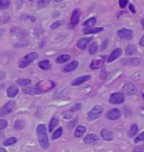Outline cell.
<instances>
[{
  "instance_id": "cell-48",
  "label": "cell",
  "mask_w": 144,
  "mask_h": 152,
  "mask_svg": "<svg viewBox=\"0 0 144 152\" xmlns=\"http://www.w3.org/2000/svg\"><path fill=\"white\" fill-rule=\"evenodd\" d=\"M141 23H142V27L144 28V18H143V19H142V22H141Z\"/></svg>"
},
{
  "instance_id": "cell-19",
  "label": "cell",
  "mask_w": 144,
  "mask_h": 152,
  "mask_svg": "<svg viewBox=\"0 0 144 152\" xmlns=\"http://www.w3.org/2000/svg\"><path fill=\"white\" fill-rule=\"evenodd\" d=\"M122 64L135 66V65L140 64V59H124V60H122Z\"/></svg>"
},
{
  "instance_id": "cell-39",
  "label": "cell",
  "mask_w": 144,
  "mask_h": 152,
  "mask_svg": "<svg viewBox=\"0 0 144 152\" xmlns=\"http://www.w3.org/2000/svg\"><path fill=\"white\" fill-rule=\"evenodd\" d=\"M127 4H128V0H119V7L121 8H125Z\"/></svg>"
},
{
  "instance_id": "cell-25",
  "label": "cell",
  "mask_w": 144,
  "mask_h": 152,
  "mask_svg": "<svg viewBox=\"0 0 144 152\" xmlns=\"http://www.w3.org/2000/svg\"><path fill=\"white\" fill-rule=\"evenodd\" d=\"M38 66L42 69V70H48L51 68V63L48 60H42L38 63Z\"/></svg>"
},
{
  "instance_id": "cell-44",
  "label": "cell",
  "mask_w": 144,
  "mask_h": 152,
  "mask_svg": "<svg viewBox=\"0 0 144 152\" xmlns=\"http://www.w3.org/2000/svg\"><path fill=\"white\" fill-rule=\"evenodd\" d=\"M100 77H102V79H106V77H107L106 71H105V70H102V75H100Z\"/></svg>"
},
{
  "instance_id": "cell-34",
  "label": "cell",
  "mask_w": 144,
  "mask_h": 152,
  "mask_svg": "<svg viewBox=\"0 0 144 152\" xmlns=\"http://www.w3.org/2000/svg\"><path fill=\"white\" fill-rule=\"evenodd\" d=\"M50 1H51V0H38V2H37L38 8H45V7L50 4Z\"/></svg>"
},
{
  "instance_id": "cell-24",
  "label": "cell",
  "mask_w": 144,
  "mask_h": 152,
  "mask_svg": "<svg viewBox=\"0 0 144 152\" xmlns=\"http://www.w3.org/2000/svg\"><path fill=\"white\" fill-rule=\"evenodd\" d=\"M96 22H97L96 17H90L89 19H87V20L83 23V26H85L86 28L94 27V26H95V24H96Z\"/></svg>"
},
{
  "instance_id": "cell-51",
  "label": "cell",
  "mask_w": 144,
  "mask_h": 152,
  "mask_svg": "<svg viewBox=\"0 0 144 152\" xmlns=\"http://www.w3.org/2000/svg\"><path fill=\"white\" fill-rule=\"evenodd\" d=\"M143 98H144V94H143Z\"/></svg>"
},
{
  "instance_id": "cell-42",
  "label": "cell",
  "mask_w": 144,
  "mask_h": 152,
  "mask_svg": "<svg viewBox=\"0 0 144 152\" xmlns=\"http://www.w3.org/2000/svg\"><path fill=\"white\" fill-rule=\"evenodd\" d=\"M133 152H144V147L143 145H141V147L135 148V149L133 150Z\"/></svg>"
},
{
  "instance_id": "cell-15",
  "label": "cell",
  "mask_w": 144,
  "mask_h": 152,
  "mask_svg": "<svg viewBox=\"0 0 144 152\" xmlns=\"http://www.w3.org/2000/svg\"><path fill=\"white\" fill-rule=\"evenodd\" d=\"M104 60H105V58H104V56H99V58L95 59V60L90 63V69H92V70L99 69V68L102 66V64H104Z\"/></svg>"
},
{
  "instance_id": "cell-28",
  "label": "cell",
  "mask_w": 144,
  "mask_h": 152,
  "mask_svg": "<svg viewBox=\"0 0 144 152\" xmlns=\"http://www.w3.org/2000/svg\"><path fill=\"white\" fill-rule=\"evenodd\" d=\"M137 53V50L134 46L133 44H129L127 48H126V54L127 55H134Z\"/></svg>"
},
{
  "instance_id": "cell-32",
  "label": "cell",
  "mask_w": 144,
  "mask_h": 152,
  "mask_svg": "<svg viewBox=\"0 0 144 152\" xmlns=\"http://www.w3.org/2000/svg\"><path fill=\"white\" fill-rule=\"evenodd\" d=\"M73 110L72 109H69V110H64L63 113H62V116H63L65 120H69V118H72V116H73Z\"/></svg>"
},
{
  "instance_id": "cell-31",
  "label": "cell",
  "mask_w": 144,
  "mask_h": 152,
  "mask_svg": "<svg viewBox=\"0 0 144 152\" xmlns=\"http://www.w3.org/2000/svg\"><path fill=\"white\" fill-rule=\"evenodd\" d=\"M15 143H17V137H9V139H7V140L4 141V145L8 147V145H12Z\"/></svg>"
},
{
  "instance_id": "cell-4",
  "label": "cell",
  "mask_w": 144,
  "mask_h": 152,
  "mask_svg": "<svg viewBox=\"0 0 144 152\" xmlns=\"http://www.w3.org/2000/svg\"><path fill=\"white\" fill-rule=\"evenodd\" d=\"M102 112H104V107H102V106H100V105L94 106V107L88 112V114H87V120L88 121L97 120V118L102 114Z\"/></svg>"
},
{
  "instance_id": "cell-17",
  "label": "cell",
  "mask_w": 144,
  "mask_h": 152,
  "mask_svg": "<svg viewBox=\"0 0 144 152\" xmlns=\"http://www.w3.org/2000/svg\"><path fill=\"white\" fill-rule=\"evenodd\" d=\"M18 91H19L18 86H17V85H11V86H9L8 89H7V96L9 98H14L17 94H18Z\"/></svg>"
},
{
  "instance_id": "cell-8",
  "label": "cell",
  "mask_w": 144,
  "mask_h": 152,
  "mask_svg": "<svg viewBox=\"0 0 144 152\" xmlns=\"http://www.w3.org/2000/svg\"><path fill=\"white\" fill-rule=\"evenodd\" d=\"M122 116V112L118 108H113L110 109L109 112H107L106 114V118L108 121H116L118 118H121Z\"/></svg>"
},
{
  "instance_id": "cell-50",
  "label": "cell",
  "mask_w": 144,
  "mask_h": 152,
  "mask_svg": "<svg viewBox=\"0 0 144 152\" xmlns=\"http://www.w3.org/2000/svg\"><path fill=\"white\" fill-rule=\"evenodd\" d=\"M28 1H33V0H28Z\"/></svg>"
},
{
  "instance_id": "cell-20",
  "label": "cell",
  "mask_w": 144,
  "mask_h": 152,
  "mask_svg": "<svg viewBox=\"0 0 144 152\" xmlns=\"http://www.w3.org/2000/svg\"><path fill=\"white\" fill-rule=\"evenodd\" d=\"M86 131H87V129H86V126H83V125L77 126V129L75 131V137H81L86 133Z\"/></svg>"
},
{
  "instance_id": "cell-41",
  "label": "cell",
  "mask_w": 144,
  "mask_h": 152,
  "mask_svg": "<svg viewBox=\"0 0 144 152\" xmlns=\"http://www.w3.org/2000/svg\"><path fill=\"white\" fill-rule=\"evenodd\" d=\"M80 108H81V104H80V103H77V104H75V106H73V107L71 108V109H72L73 112H75V110H79V109H80Z\"/></svg>"
},
{
  "instance_id": "cell-30",
  "label": "cell",
  "mask_w": 144,
  "mask_h": 152,
  "mask_svg": "<svg viewBox=\"0 0 144 152\" xmlns=\"http://www.w3.org/2000/svg\"><path fill=\"white\" fill-rule=\"evenodd\" d=\"M97 50H98V43L97 42H92L89 46V53L90 54H96Z\"/></svg>"
},
{
  "instance_id": "cell-38",
  "label": "cell",
  "mask_w": 144,
  "mask_h": 152,
  "mask_svg": "<svg viewBox=\"0 0 144 152\" xmlns=\"http://www.w3.org/2000/svg\"><path fill=\"white\" fill-rule=\"evenodd\" d=\"M7 125H8V122H7V121L1 120V118H0V131H2L4 129H6Z\"/></svg>"
},
{
  "instance_id": "cell-3",
  "label": "cell",
  "mask_w": 144,
  "mask_h": 152,
  "mask_svg": "<svg viewBox=\"0 0 144 152\" xmlns=\"http://www.w3.org/2000/svg\"><path fill=\"white\" fill-rule=\"evenodd\" d=\"M38 58V54L36 52H29L27 53L25 56H23L20 60H19V63H18V66L20 69H25L28 65H31Z\"/></svg>"
},
{
  "instance_id": "cell-22",
  "label": "cell",
  "mask_w": 144,
  "mask_h": 152,
  "mask_svg": "<svg viewBox=\"0 0 144 152\" xmlns=\"http://www.w3.org/2000/svg\"><path fill=\"white\" fill-rule=\"evenodd\" d=\"M59 125V120H58V117H52L51 118V121H50V126H48V131L50 132H53L54 131V129L56 127Z\"/></svg>"
},
{
  "instance_id": "cell-35",
  "label": "cell",
  "mask_w": 144,
  "mask_h": 152,
  "mask_svg": "<svg viewBox=\"0 0 144 152\" xmlns=\"http://www.w3.org/2000/svg\"><path fill=\"white\" fill-rule=\"evenodd\" d=\"M24 125H25V122L24 121H16L15 122V129L16 130H20L24 127Z\"/></svg>"
},
{
  "instance_id": "cell-13",
  "label": "cell",
  "mask_w": 144,
  "mask_h": 152,
  "mask_svg": "<svg viewBox=\"0 0 144 152\" xmlns=\"http://www.w3.org/2000/svg\"><path fill=\"white\" fill-rule=\"evenodd\" d=\"M90 79H91L90 75H86V76L78 77V78H75V80H72L71 85H72V86H79V85H81V83H85L86 81H88V80H90Z\"/></svg>"
},
{
  "instance_id": "cell-9",
  "label": "cell",
  "mask_w": 144,
  "mask_h": 152,
  "mask_svg": "<svg viewBox=\"0 0 144 152\" xmlns=\"http://www.w3.org/2000/svg\"><path fill=\"white\" fill-rule=\"evenodd\" d=\"M117 35L121 38H124V39H132L134 33H133V31H131V29L122 28V29H119L117 32Z\"/></svg>"
},
{
  "instance_id": "cell-1",
  "label": "cell",
  "mask_w": 144,
  "mask_h": 152,
  "mask_svg": "<svg viewBox=\"0 0 144 152\" xmlns=\"http://www.w3.org/2000/svg\"><path fill=\"white\" fill-rule=\"evenodd\" d=\"M54 87H55V82L52 80H42L36 85H34L33 87H26L24 92L28 95H39L53 89Z\"/></svg>"
},
{
  "instance_id": "cell-43",
  "label": "cell",
  "mask_w": 144,
  "mask_h": 152,
  "mask_svg": "<svg viewBox=\"0 0 144 152\" xmlns=\"http://www.w3.org/2000/svg\"><path fill=\"white\" fill-rule=\"evenodd\" d=\"M107 43H108V39H105V41H104V43H102V51H104V50H106Z\"/></svg>"
},
{
  "instance_id": "cell-16",
  "label": "cell",
  "mask_w": 144,
  "mask_h": 152,
  "mask_svg": "<svg viewBox=\"0 0 144 152\" xmlns=\"http://www.w3.org/2000/svg\"><path fill=\"white\" fill-rule=\"evenodd\" d=\"M121 54H122V49H115L112 53L109 54V56L107 58V62H108V63H112L113 61H115L117 58H119Z\"/></svg>"
},
{
  "instance_id": "cell-37",
  "label": "cell",
  "mask_w": 144,
  "mask_h": 152,
  "mask_svg": "<svg viewBox=\"0 0 144 152\" xmlns=\"http://www.w3.org/2000/svg\"><path fill=\"white\" fill-rule=\"evenodd\" d=\"M61 25H63V22L62 20H59V22H55L51 25V29H56L58 27H60Z\"/></svg>"
},
{
  "instance_id": "cell-26",
  "label": "cell",
  "mask_w": 144,
  "mask_h": 152,
  "mask_svg": "<svg viewBox=\"0 0 144 152\" xmlns=\"http://www.w3.org/2000/svg\"><path fill=\"white\" fill-rule=\"evenodd\" d=\"M62 133H63V130H62V127H58L56 130L52 132V139H53V140H58L59 137H61Z\"/></svg>"
},
{
  "instance_id": "cell-49",
  "label": "cell",
  "mask_w": 144,
  "mask_h": 152,
  "mask_svg": "<svg viewBox=\"0 0 144 152\" xmlns=\"http://www.w3.org/2000/svg\"><path fill=\"white\" fill-rule=\"evenodd\" d=\"M55 2H60V1H63V0H54Z\"/></svg>"
},
{
  "instance_id": "cell-11",
  "label": "cell",
  "mask_w": 144,
  "mask_h": 152,
  "mask_svg": "<svg viewBox=\"0 0 144 152\" xmlns=\"http://www.w3.org/2000/svg\"><path fill=\"white\" fill-rule=\"evenodd\" d=\"M99 140V137L97 134L95 133H90V134H87L85 136V139H83V142H85L86 144H96L97 142Z\"/></svg>"
},
{
  "instance_id": "cell-45",
  "label": "cell",
  "mask_w": 144,
  "mask_h": 152,
  "mask_svg": "<svg viewBox=\"0 0 144 152\" xmlns=\"http://www.w3.org/2000/svg\"><path fill=\"white\" fill-rule=\"evenodd\" d=\"M140 45L144 48V35L142 36V37H141V39H140Z\"/></svg>"
},
{
  "instance_id": "cell-12",
  "label": "cell",
  "mask_w": 144,
  "mask_h": 152,
  "mask_svg": "<svg viewBox=\"0 0 144 152\" xmlns=\"http://www.w3.org/2000/svg\"><path fill=\"white\" fill-rule=\"evenodd\" d=\"M78 66H79V62L77 60H73L72 62H70V63H68V64L65 65L63 69H62V71H63L64 73H69V72L75 71Z\"/></svg>"
},
{
  "instance_id": "cell-36",
  "label": "cell",
  "mask_w": 144,
  "mask_h": 152,
  "mask_svg": "<svg viewBox=\"0 0 144 152\" xmlns=\"http://www.w3.org/2000/svg\"><path fill=\"white\" fill-rule=\"evenodd\" d=\"M142 141H144V131L134 139V143H140V142Z\"/></svg>"
},
{
  "instance_id": "cell-29",
  "label": "cell",
  "mask_w": 144,
  "mask_h": 152,
  "mask_svg": "<svg viewBox=\"0 0 144 152\" xmlns=\"http://www.w3.org/2000/svg\"><path fill=\"white\" fill-rule=\"evenodd\" d=\"M137 131H139V126L136 124H133L131 126L129 131H128V136H129V137L135 136V134H137Z\"/></svg>"
},
{
  "instance_id": "cell-46",
  "label": "cell",
  "mask_w": 144,
  "mask_h": 152,
  "mask_svg": "<svg viewBox=\"0 0 144 152\" xmlns=\"http://www.w3.org/2000/svg\"><path fill=\"white\" fill-rule=\"evenodd\" d=\"M129 10L132 12H135V9H134V6L133 5H129Z\"/></svg>"
},
{
  "instance_id": "cell-14",
  "label": "cell",
  "mask_w": 144,
  "mask_h": 152,
  "mask_svg": "<svg viewBox=\"0 0 144 152\" xmlns=\"http://www.w3.org/2000/svg\"><path fill=\"white\" fill-rule=\"evenodd\" d=\"M92 41V38L91 37H83V38H80L78 42H77V48L79 50H85L87 46H88V44H90V42Z\"/></svg>"
},
{
  "instance_id": "cell-27",
  "label": "cell",
  "mask_w": 144,
  "mask_h": 152,
  "mask_svg": "<svg viewBox=\"0 0 144 152\" xmlns=\"http://www.w3.org/2000/svg\"><path fill=\"white\" fill-rule=\"evenodd\" d=\"M31 82H32L31 79H18L17 80V85L21 86V87H28L31 85Z\"/></svg>"
},
{
  "instance_id": "cell-23",
  "label": "cell",
  "mask_w": 144,
  "mask_h": 152,
  "mask_svg": "<svg viewBox=\"0 0 144 152\" xmlns=\"http://www.w3.org/2000/svg\"><path fill=\"white\" fill-rule=\"evenodd\" d=\"M70 60V55L69 54H61L56 58V63L58 64H62V63H65Z\"/></svg>"
},
{
  "instance_id": "cell-21",
  "label": "cell",
  "mask_w": 144,
  "mask_h": 152,
  "mask_svg": "<svg viewBox=\"0 0 144 152\" xmlns=\"http://www.w3.org/2000/svg\"><path fill=\"white\" fill-rule=\"evenodd\" d=\"M102 27H99V28H95V27H90V28H85L83 29V34L86 35H89V34H97V33H100L102 32Z\"/></svg>"
},
{
  "instance_id": "cell-2",
  "label": "cell",
  "mask_w": 144,
  "mask_h": 152,
  "mask_svg": "<svg viewBox=\"0 0 144 152\" xmlns=\"http://www.w3.org/2000/svg\"><path fill=\"white\" fill-rule=\"evenodd\" d=\"M36 136L39 145L43 150H48L50 148V142H48V129L45 124H38L36 126Z\"/></svg>"
},
{
  "instance_id": "cell-47",
  "label": "cell",
  "mask_w": 144,
  "mask_h": 152,
  "mask_svg": "<svg viewBox=\"0 0 144 152\" xmlns=\"http://www.w3.org/2000/svg\"><path fill=\"white\" fill-rule=\"evenodd\" d=\"M4 34V29H0V38H1V35Z\"/></svg>"
},
{
  "instance_id": "cell-6",
  "label": "cell",
  "mask_w": 144,
  "mask_h": 152,
  "mask_svg": "<svg viewBox=\"0 0 144 152\" xmlns=\"http://www.w3.org/2000/svg\"><path fill=\"white\" fill-rule=\"evenodd\" d=\"M125 102V97H124L123 92H114L109 97V103L112 105H119Z\"/></svg>"
},
{
  "instance_id": "cell-10",
  "label": "cell",
  "mask_w": 144,
  "mask_h": 152,
  "mask_svg": "<svg viewBox=\"0 0 144 152\" xmlns=\"http://www.w3.org/2000/svg\"><path fill=\"white\" fill-rule=\"evenodd\" d=\"M136 92H137V89H136V87L134 86L133 83L127 82V83L124 85L123 94H125V95H134V94H136Z\"/></svg>"
},
{
  "instance_id": "cell-5",
  "label": "cell",
  "mask_w": 144,
  "mask_h": 152,
  "mask_svg": "<svg viewBox=\"0 0 144 152\" xmlns=\"http://www.w3.org/2000/svg\"><path fill=\"white\" fill-rule=\"evenodd\" d=\"M15 106H16V104L14 100H9V102H7V103L1 107L0 109V116H6V115H9L15 109Z\"/></svg>"
},
{
  "instance_id": "cell-33",
  "label": "cell",
  "mask_w": 144,
  "mask_h": 152,
  "mask_svg": "<svg viewBox=\"0 0 144 152\" xmlns=\"http://www.w3.org/2000/svg\"><path fill=\"white\" fill-rule=\"evenodd\" d=\"M10 6V1L9 0H0V9H6Z\"/></svg>"
},
{
  "instance_id": "cell-7",
  "label": "cell",
  "mask_w": 144,
  "mask_h": 152,
  "mask_svg": "<svg viewBox=\"0 0 144 152\" xmlns=\"http://www.w3.org/2000/svg\"><path fill=\"white\" fill-rule=\"evenodd\" d=\"M80 16H81L80 9H79V8H75V10L72 11L71 18H70V25H71V27H75V26L78 25L79 19H80Z\"/></svg>"
},
{
  "instance_id": "cell-40",
  "label": "cell",
  "mask_w": 144,
  "mask_h": 152,
  "mask_svg": "<svg viewBox=\"0 0 144 152\" xmlns=\"http://www.w3.org/2000/svg\"><path fill=\"white\" fill-rule=\"evenodd\" d=\"M75 123H77V118H75L72 122H70L69 124H68V127H69L70 130H71V129H73V127L75 126Z\"/></svg>"
},
{
  "instance_id": "cell-18",
  "label": "cell",
  "mask_w": 144,
  "mask_h": 152,
  "mask_svg": "<svg viewBox=\"0 0 144 152\" xmlns=\"http://www.w3.org/2000/svg\"><path fill=\"white\" fill-rule=\"evenodd\" d=\"M100 136L105 141H112L113 140V132L109 131L108 129H102L100 131Z\"/></svg>"
}]
</instances>
